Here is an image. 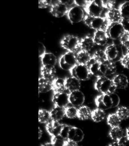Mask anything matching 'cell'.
<instances>
[{
	"label": "cell",
	"mask_w": 129,
	"mask_h": 146,
	"mask_svg": "<svg viewBox=\"0 0 129 146\" xmlns=\"http://www.w3.org/2000/svg\"><path fill=\"white\" fill-rule=\"evenodd\" d=\"M94 88L101 94H113L115 93L117 89L112 80L106 76L97 78L94 84Z\"/></svg>",
	"instance_id": "1"
},
{
	"label": "cell",
	"mask_w": 129,
	"mask_h": 146,
	"mask_svg": "<svg viewBox=\"0 0 129 146\" xmlns=\"http://www.w3.org/2000/svg\"><path fill=\"white\" fill-rule=\"evenodd\" d=\"M85 24L89 27L96 31H107L110 25L104 17H92L86 15L84 19Z\"/></svg>",
	"instance_id": "2"
},
{
	"label": "cell",
	"mask_w": 129,
	"mask_h": 146,
	"mask_svg": "<svg viewBox=\"0 0 129 146\" xmlns=\"http://www.w3.org/2000/svg\"><path fill=\"white\" fill-rule=\"evenodd\" d=\"M80 40L77 36L67 35L63 37L60 44L64 49L67 52L75 53L80 48Z\"/></svg>",
	"instance_id": "3"
},
{
	"label": "cell",
	"mask_w": 129,
	"mask_h": 146,
	"mask_svg": "<svg viewBox=\"0 0 129 146\" xmlns=\"http://www.w3.org/2000/svg\"><path fill=\"white\" fill-rule=\"evenodd\" d=\"M60 68L65 71H70L77 64L75 53L67 52L62 55L59 60Z\"/></svg>",
	"instance_id": "4"
},
{
	"label": "cell",
	"mask_w": 129,
	"mask_h": 146,
	"mask_svg": "<svg viewBox=\"0 0 129 146\" xmlns=\"http://www.w3.org/2000/svg\"><path fill=\"white\" fill-rule=\"evenodd\" d=\"M105 51L108 60L114 63L120 61L124 55L122 47L116 44L109 45Z\"/></svg>",
	"instance_id": "5"
},
{
	"label": "cell",
	"mask_w": 129,
	"mask_h": 146,
	"mask_svg": "<svg viewBox=\"0 0 129 146\" xmlns=\"http://www.w3.org/2000/svg\"><path fill=\"white\" fill-rule=\"evenodd\" d=\"M71 74L80 81H86L90 78L91 74L88 65L77 64L71 70Z\"/></svg>",
	"instance_id": "6"
},
{
	"label": "cell",
	"mask_w": 129,
	"mask_h": 146,
	"mask_svg": "<svg viewBox=\"0 0 129 146\" xmlns=\"http://www.w3.org/2000/svg\"><path fill=\"white\" fill-rule=\"evenodd\" d=\"M95 102L97 108L104 110L114 108L111 94H101L97 96Z\"/></svg>",
	"instance_id": "7"
},
{
	"label": "cell",
	"mask_w": 129,
	"mask_h": 146,
	"mask_svg": "<svg viewBox=\"0 0 129 146\" xmlns=\"http://www.w3.org/2000/svg\"><path fill=\"white\" fill-rule=\"evenodd\" d=\"M101 1H90L87 6L84 9L87 15L92 17H101L103 11Z\"/></svg>",
	"instance_id": "8"
},
{
	"label": "cell",
	"mask_w": 129,
	"mask_h": 146,
	"mask_svg": "<svg viewBox=\"0 0 129 146\" xmlns=\"http://www.w3.org/2000/svg\"><path fill=\"white\" fill-rule=\"evenodd\" d=\"M68 18L72 24L77 23L84 18V12L83 9L75 5L68 11L67 14Z\"/></svg>",
	"instance_id": "9"
},
{
	"label": "cell",
	"mask_w": 129,
	"mask_h": 146,
	"mask_svg": "<svg viewBox=\"0 0 129 146\" xmlns=\"http://www.w3.org/2000/svg\"><path fill=\"white\" fill-rule=\"evenodd\" d=\"M107 32L109 38L116 40H119L125 30L121 23H117L111 25Z\"/></svg>",
	"instance_id": "10"
},
{
	"label": "cell",
	"mask_w": 129,
	"mask_h": 146,
	"mask_svg": "<svg viewBox=\"0 0 129 146\" xmlns=\"http://www.w3.org/2000/svg\"><path fill=\"white\" fill-rule=\"evenodd\" d=\"M52 102L54 106L65 108L69 103V94L65 92L54 93Z\"/></svg>",
	"instance_id": "11"
},
{
	"label": "cell",
	"mask_w": 129,
	"mask_h": 146,
	"mask_svg": "<svg viewBox=\"0 0 129 146\" xmlns=\"http://www.w3.org/2000/svg\"><path fill=\"white\" fill-rule=\"evenodd\" d=\"M85 99L84 95L80 90L73 91L69 94V103L76 107L83 106Z\"/></svg>",
	"instance_id": "12"
},
{
	"label": "cell",
	"mask_w": 129,
	"mask_h": 146,
	"mask_svg": "<svg viewBox=\"0 0 129 146\" xmlns=\"http://www.w3.org/2000/svg\"><path fill=\"white\" fill-rule=\"evenodd\" d=\"M63 125L64 124L60 123L59 121L51 120L46 123V129L48 133L51 136H59Z\"/></svg>",
	"instance_id": "13"
},
{
	"label": "cell",
	"mask_w": 129,
	"mask_h": 146,
	"mask_svg": "<svg viewBox=\"0 0 129 146\" xmlns=\"http://www.w3.org/2000/svg\"><path fill=\"white\" fill-rule=\"evenodd\" d=\"M67 6L59 1L58 3L50 7V13L56 18H61L67 15L68 12Z\"/></svg>",
	"instance_id": "14"
},
{
	"label": "cell",
	"mask_w": 129,
	"mask_h": 146,
	"mask_svg": "<svg viewBox=\"0 0 129 146\" xmlns=\"http://www.w3.org/2000/svg\"><path fill=\"white\" fill-rule=\"evenodd\" d=\"M84 136V132L80 129L71 126L68 133L67 140L78 143L83 141Z\"/></svg>",
	"instance_id": "15"
},
{
	"label": "cell",
	"mask_w": 129,
	"mask_h": 146,
	"mask_svg": "<svg viewBox=\"0 0 129 146\" xmlns=\"http://www.w3.org/2000/svg\"><path fill=\"white\" fill-rule=\"evenodd\" d=\"M105 18L110 25L121 23L123 19L119 9L115 8L108 10L106 13Z\"/></svg>",
	"instance_id": "16"
},
{
	"label": "cell",
	"mask_w": 129,
	"mask_h": 146,
	"mask_svg": "<svg viewBox=\"0 0 129 146\" xmlns=\"http://www.w3.org/2000/svg\"><path fill=\"white\" fill-rule=\"evenodd\" d=\"M93 37L95 44L100 46L106 45L109 39L107 32L105 31H96Z\"/></svg>",
	"instance_id": "17"
},
{
	"label": "cell",
	"mask_w": 129,
	"mask_h": 146,
	"mask_svg": "<svg viewBox=\"0 0 129 146\" xmlns=\"http://www.w3.org/2000/svg\"><path fill=\"white\" fill-rule=\"evenodd\" d=\"M112 81L117 89H126L128 85V78L123 74L117 75L113 79Z\"/></svg>",
	"instance_id": "18"
},
{
	"label": "cell",
	"mask_w": 129,
	"mask_h": 146,
	"mask_svg": "<svg viewBox=\"0 0 129 146\" xmlns=\"http://www.w3.org/2000/svg\"><path fill=\"white\" fill-rule=\"evenodd\" d=\"M101 68L103 75L106 76L113 74L117 70L115 63L109 60L101 63Z\"/></svg>",
	"instance_id": "19"
},
{
	"label": "cell",
	"mask_w": 129,
	"mask_h": 146,
	"mask_svg": "<svg viewBox=\"0 0 129 146\" xmlns=\"http://www.w3.org/2000/svg\"><path fill=\"white\" fill-rule=\"evenodd\" d=\"M95 45L93 37L90 36H86L80 40V48L82 50L90 52Z\"/></svg>",
	"instance_id": "20"
},
{
	"label": "cell",
	"mask_w": 129,
	"mask_h": 146,
	"mask_svg": "<svg viewBox=\"0 0 129 146\" xmlns=\"http://www.w3.org/2000/svg\"><path fill=\"white\" fill-rule=\"evenodd\" d=\"M65 81L66 90L69 91L70 93L80 90L81 88V83L80 81L77 78L71 76L65 79Z\"/></svg>",
	"instance_id": "21"
},
{
	"label": "cell",
	"mask_w": 129,
	"mask_h": 146,
	"mask_svg": "<svg viewBox=\"0 0 129 146\" xmlns=\"http://www.w3.org/2000/svg\"><path fill=\"white\" fill-rule=\"evenodd\" d=\"M42 66L55 67L57 63L56 56L52 53H46L41 57Z\"/></svg>",
	"instance_id": "22"
},
{
	"label": "cell",
	"mask_w": 129,
	"mask_h": 146,
	"mask_svg": "<svg viewBox=\"0 0 129 146\" xmlns=\"http://www.w3.org/2000/svg\"><path fill=\"white\" fill-rule=\"evenodd\" d=\"M101 63L95 61L92 58L87 65L91 75L97 78L104 76L101 71Z\"/></svg>",
	"instance_id": "23"
},
{
	"label": "cell",
	"mask_w": 129,
	"mask_h": 146,
	"mask_svg": "<svg viewBox=\"0 0 129 146\" xmlns=\"http://www.w3.org/2000/svg\"><path fill=\"white\" fill-rule=\"evenodd\" d=\"M56 70L55 67L42 66L41 73L42 77L52 81L55 78Z\"/></svg>",
	"instance_id": "24"
},
{
	"label": "cell",
	"mask_w": 129,
	"mask_h": 146,
	"mask_svg": "<svg viewBox=\"0 0 129 146\" xmlns=\"http://www.w3.org/2000/svg\"><path fill=\"white\" fill-rule=\"evenodd\" d=\"M52 81L44 78L39 80V91L40 93H46L52 90Z\"/></svg>",
	"instance_id": "25"
},
{
	"label": "cell",
	"mask_w": 129,
	"mask_h": 146,
	"mask_svg": "<svg viewBox=\"0 0 129 146\" xmlns=\"http://www.w3.org/2000/svg\"><path fill=\"white\" fill-rule=\"evenodd\" d=\"M50 114L51 120L60 121L65 116V108L54 106L50 111Z\"/></svg>",
	"instance_id": "26"
},
{
	"label": "cell",
	"mask_w": 129,
	"mask_h": 146,
	"mask_svg": "<svg viewBox=\"0 0 129 146\" xmlns=\"http://www.w3.org/2000/svg\"><path fill=\"white\" fill-rule=\"evenodd\" d=\"M76 56L77 64L82 65H87L92 59V56L89 52L82 50L77 52Z\"/></svg>",
	"instance_id": "27"
},
{
	"label": "cell",
	"mask_w": 129,
	"mask_h": 146,
	"mask_svg": "<svg viewBox=\"0 0 129 146\" xmlns=\"http://www.w3.org/2000/svg\"><path fill=\"white\" fill-rule=\"evenodd\" d=\"M52 90L54 93L64 92L66 90L65 79L60 78H54L52 81Z\"/></svg>",
	"instance_id": "28"
},
{
	"label": "cell",
	"mask_w": 129,
	"mask_h": 146,
	"mask_svg": "<svg viewBox=\"0 0 129 146\" xmlns=\"http://www.w3.org/2000/svg\"><path fill=\"white\" fill-rule=\"evenodd\" d=\"M92 112L89 107L82 106L78 108L77 118L83 121L89 119L91 118Z\"/></svg>",
	"instance_id": "29"
},
{
	"label": "cell",
	"mask_w": 129,
	"mask_h": 146,
	"mask_svg": "<svg viewBox=\"0 0 129 146\" xmlns=\"http://www.w3.org/2000/svg\"><path fill=\"white\" fill-rule=\"evenodd\" d=\"M124 133L122 128L119 126L111 127L109 132V136L113 141H118L124 136Z\"/></svg>",
	"instance_id": "30"
},
{
	"label": "cell",
	"mask_w": 129,
	"mask_h": 146,
	"mask_svg": "<svg viewBox=\"0 0 129 146\" xmlns=\"http://www.w3.org/2000/svg\"><path fill=\"white\" fill-rule=\"evenodd\" d=\"M105 110L97 108L92 112L91 119L96 123H99L105 119Z\"/></svg>",
	"instance_id": "31"
},
{
	"label": "cell",
	"mask_w": 129,
	"mask_h": 146,
	"mask_svg": "<svg viewBox=\"0 0 129 146\" xmlns=\"http://www.w3.org/2000/svg\"><path fill=\"white\" fill-rule=\"evenodd\" d=\"M121 121L122 120L116 113L109 114L107 118L108 125L111 127L119 126L121 124Z\"/></svg>",
	"instance_id": "32"
},
{
	"label": "cell",
	"mask_w": 129,
	"mask_h": 146,
	"mask_svg": "<svg viewBox=\"0 0 129 146\" xmlns=\"http://www.w3.org/2000/svg\"><path fill=\"white\" fill-rule=\"evenodd\" d=\"M92 58L95 61L101 63H104L108 60L105 51L101 49L96 51Z\"/></svg>",
	"instance_id": "33"
},
{
	"label": "cell",
	"mask_w": 129,
	"mask_h": 146,
	"mask_svg": "<svg viewBox=\"0 0 129 146\" xmlns=\"http://www.w3.org/2000/svg\"><path fill=\"white\" fill-rule=\"evenodd\" d=\"M51 120L50 112L46 110L40 109L39 111V121L41 123H48Z\"/></svg>",
	"instance_id": "34"
},
{
	"label": "cell",
	"mask_w": 129,
	"mask_h": 146,
	"mask_svg": "<svg viewBox=\"0 0 129 146\" xmlns=\"http://www.w3.org/2000/svg\"><path fill=\"white\" fill-rule=\"evenodd\" d=\"M119 11L122 19L129 20V1L123 3L119 7Z\"/></svg>",
	"instance_id": "35"
},
{
	"label": "cell",
	"mask_w": 129,
	"mask_h": 146,
	"mask_svg": "<svg viewBox=\"0 0 129 146\" xmlns=\"http://www.w3.org/2000/svg\"><path fill=\"white\" fill-rule=\"evenodd\" d=\"M116 114L121 120L127 119L129 117V109L126 107L121 106L117 108Z\"/></svg>",
	"instance_id": "36"
},
{
	"label": "cell",
	"mask_w": 129,
	"mask_h": 146,
	"mask_svg": "<svg viewBox=\"0 0 129 146\" xmlns=\"http://www.w3.org/2000/svg\"><path fill=\"white\" fill-rule=\"evenodd\" d=\"M65 116L69 119L77 118L78 109L74 106H69L65 108Z\"/></svg>",
	"instance_id": "37"
},
{
	"label": "cell",
	"mask_w": 129,
	"mask_h": 146,
	"mask_svg": "<svg viewBox=\"0 0 129 146\" xmlns=\"http://www.w3.org/2000/svg\"><path fill=\"white\" fill-rule=\"evenodd\" d=\"M66 140L59 136H51V143L53 146H65Z\"/></svg>",
	"instance_id": "38"
},
{
	"label": "cell",
	"mask_w": 129,
	"mask_h": 146,
	"mask_svg": "<svg viewBox=\"0 0 129 146\" xmlns=\"http://www.w3.org/2000/svg\"><path fill=\"white\" fill-rule=\"evenodd\" d=\"M119 40L122 46L126 48H128L129 46V32L125 31Z\"/></svg>",
	"instance_id": "39"
},
{
	"label": "cell",
	"mask_w": 129,
	"mask_h": 146,
	"mask_svg": "<svg viewBox=\"0 0 129 146\" xmlns=\"http://www.w3.org/2000/svg\"><path fill=\"white\" fill-rule=\"evenodd\" d=\"M58 1H39V7L40 8H46L50 6L51 7Z\"/></svg>",
	"instance_id": "40"
},
{
	"label": "cell",
	"mask_w": 129,
	"mask_h": 146,
	"mask_svg": "<svg viewBox=\"0 0 129 146\" xmlns=\"http://www.w3.org/2000/svg\"><path fill=\"white\" fill-rule=\"evenodd\" d=\"M101 3L103 8L108 10L115 8L116 1H101Z\"/></svg>",
	"instance_id": "41"
},
{
	"label": "cell",
	"mask_w": 129,
	"mask_h": 146,
	"mask_svg": "<svg viewBox=\"0 0 129 146\" xmlns=\"http://www.w3.org/2000/svg\"><path fill=\"white\" fill-rule=\"evenodd\" d=\"M121 65L124 68L129 69V54L127 53L124 54L120 60Z\"/></svg>",
	"instance_id": "42"
},
{
	"label": "cell",
	"mask_w": 129,
	"mask_h": 146,
	"mask_svg": "<svg viewBox=\"0 0 129 146\" xmlns=\"http://www.w3.org/2000/svg\"><path fill=\"white\" fill-rule=\"evenodd\" d=\"M71 126L67 125L64 124L63 125L60 135L65 140L67 139L68 133Z\"/></svg>",
	"instance_id": "43"
},
{
	"label": "cell",
	"mask_w": 129,
	"mask_h": 146,
	"mask_svg": "<svg viewBox=\"0 0 129 146\" xmlns=\"http://www.w3.org/2000/svg\"><path fill=\"white\" fill-rule=\"evenodd\" d=\"M75 4L77 6L80 7L81 8L85 9L87 6L90 1H79L75 0Z\"/></svg>",
	"instance_id": "44"
},
{
	"label": "cell",
	"mask_w": 129,
	"mask_h": 146,
	"mask_svg": "<svg viewBox=\"0 0 129 146\" xmlns=\"http://www.w3.org/2000/svg\"><path fill=\"white\" fill-rule=\"evenodd\" d=\"M39 57L41 58L46 53L45 47L43 43L40 42L39 43Z\"/></svg>",
	"instance_id": "45"
},
{
	"label": "cell",
	"mask_w": 129,
	"mask_h": 146,
	"mask_svg": "<svg viewBox=\"0 0 129 146\" xmlns=\"http://www.w3.org/2000/svg\"><path fill=\"white\" fill-rule=\"evenodd\" d=\"M119 146H126L129 145V140L126 136H124L120 140L117 141Z\"/></svg>",
	"instance_id": "46"
},
{
	"label": "cell",
	"mask_w": 129,
	"mask_h": 146,
	"mask_svg": "<svg viewBox=\"0 0 129 146\" xmlns=\"http://www.w3.org/2000/svg\"><path fill=\"white\" fill-rule=\"evenodd\" d=\"M121 23L125 31L129 32V20L122 19Z\"/></svg>",
	"instance_id": "47"
},
{
	"label": "cell",
	"mask_w": 129,
	"mask_h": 146,
	"mask_svg": "<svg viewBox=\"0 0 129 146\" xmlns=\"http://www.w3.org/2000/svg\"><path fill=\"white\" fill-rule=\"evenodd\" d=\"M60 2L65 5L67 6H70L72 5L73 4H75V1H66V0H62V1H60Z\"/></svg>",
	"instance_id": "48"
},
{
	"label": "cell",
	"mask_w": 129,
	"mask_h": 146,
	"mask_svg": "<svg viewBox=\"0 0 129 146\" xmlns=\"http://www.w3.org/2000/svg\"><path fill=\"white\" fill-rule=\"evenodd\" d=\"M78 143H75L73 141H69V140H66L65 143V146H77L78 145Z\"/></svg>",
	"instance_id": "49"
},
{
	"label": "cell",
	"mask_w": 129,
	"mask_h": 146,
	"mask_svg": "<svg viewBox=\"0 0 129 146\" xmlns=\"http://www.w3.org/2000/svg\"><path fill=\"white\" fill-rule=\"evenodd\" d=\"M39 139L41 138L42 135H43V131L41 129V128L39 127Z\"/></svg>",
	"instance_id": "50"
},
{
	"label": "cell",
	"mask_w": 129,
	"mask_h": 146,
	"mask_svg": "<svg viewBox=\"0 0 129 146\" xmlns=\"http://www.w3.org/2000/svg\"><path fill=\"white\" fill-rule=\"evenodd\" d=\"M42 146H53V145L52 144L51 142L50 143H45L44 144H42L41 145Z\"/></svg>",
	"instance_id": "51"
},
{
	"label": "cell",
	"mask_w": 129,
	"mask_h": 146,
	"mask_svg": "<svg viewBox=\"0 0 129 146\" xmlns=\"http://www.w3.org/2000/svg\"><path fill=\"white\" fill-rule=\"evenodd\" d=\"M126 136L127 138L129 140V127L127 128L126 129Z\"/></svg>",
	"instance_id": "52"
},
{
	"label": "cell",
	"mask_w": 129,
	"mask_h": 146,
	"mask_svg": "<svg viewBox=\"0 0 129 146\" xmlns=\"http://www.w3.org/2000/svg\"><path fill=\"white\" fill-rule=\"evenodd\" d=\"M127 53L129 54V46L127 48Z\"/></svg>",
	"instance_id": "53"
}]
</instances>
